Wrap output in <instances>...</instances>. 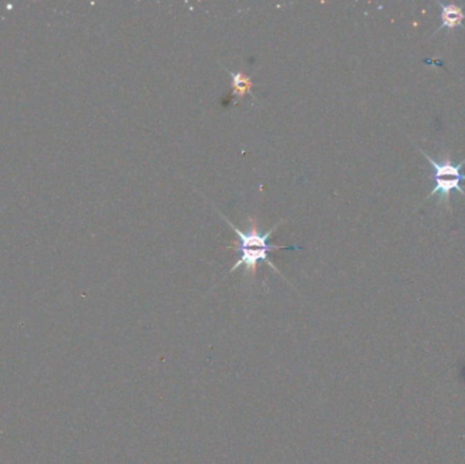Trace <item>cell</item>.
I'll return each instance as SVG.
<instances>
[{
    "mask_svg": "<svg viewBox=\"0 0 465 464\" xmlns=\"http://www.w3.org/2000/svg\"><path fill=\"white\" fill-rule=\"evenodd\" d=\"M227 223L229 226L233 229V232L238 236V244L234 245V248L237 251L240 250H247V248H261V250H268V251H278V250H287V251H298V250H302V247H286V245H274V244H269V237L271 234L281 226L282 221L278 222L276 225H274L265 234H260L258 233V229H257V222L254 218H249V223H251V229L249 232H244L241 229H238L236 225H233L227 218L222 216Z\"/></svg>",
    "mask_w": 465,
    "mask_h": 464,
    "instance_id": "2",
    "label": "cell"
},
{
    "mask_svg": "<svg viewBox=\"0 0 465 464\" xmlns=\"http://www.w3.org/2000/svg\"><path fill=\"white\" fill-rule=\"evenodd\" d=\"M240 253V257L238 260L234 263V266L230 268V274L233 271H236L238 267L241 266H245V275H251V277H254L256 275V271H257V267L260 263H267L272 270H275L278 274L279 270L276 268V266L269 259V253L272 251H268V250H261V248H247V250H240L237 251Z\"/></svg>",
    "mask_w": 465,
    "mask_h": 464,
    "instance_id": "3",
    "label": "cell"
},
{
    "mask_svg": "<svg viewBox=\"0 0 465 464\" xmlns=\"http://www.w3.org/2000/svg\"><path fill=\"white\" fill-rule=\"evenodd\" d=\"M441 7V26L437 29V33L446 29L453 32L457 28H464L465 11L463 4L456 3H437Z\"/></svg>",
    "mask_w": 465,
    "mask_h": 464,
    "instance_id": "4",
    "label": "cell"
},
{
    "mask_svg": "<svg viewBox=\"0 0 465 464\" xmlns=\"http://www.w3.org/2000/svg\"><path fill=\"white\" fill-rule=\"evenodd\" d=\"M419 151L422 153L423 157L428 161L430 167L433 169V174L430 176V178L435 183L427 199L433 198L434 195H439V203L444 205V207L446 209H450V195L453 189L459 191L465 199V191L460 185L462 181H465V174L462 173V168L465 164V158L460 164H455L449 153H445L441 161H437L431 158L423 150H419Z\"/></svg>",
    "mask_w": 465,
    "mask_h": 464,
    "instance_id": "1",
    "label": "cell"
},
{
    "mask_svg": "<svg viewBox=\"0 0 465 464\" xmlns=\"http://www.w3.org/2000/svg\"><path fill=\"white\" fill-rule=\"evenodd\" d=\"M230 78H231V86H233V94L237 97H244L247 94H249L254 100V95L252 94V89H254V82L249 77L244 75L243 73H231L227 71Z\"/></svg>",
    "mask_w": 465,
    "mask_h": 464,
    "instance_id": "5",
    "label": "cell"
}]
</instances>
